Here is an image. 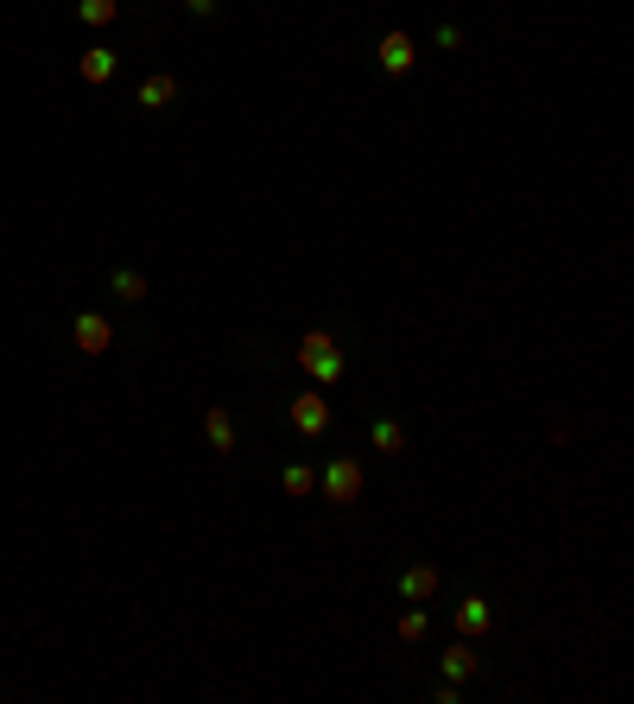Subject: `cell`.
Returning a JSON list of instances; mask_svg holds the SVG:
<instances>
[{
  "label": "cell",
  "instance_id": "1",
  "mask_svg": "<svg viewBox=\"0 0 634 704\" xmlns=\"http://www.w3.org/2000/svg\"><path fill=\"white\" fill-rule=\"evenodd\" d=\"M293 362H299L318 387H331V381H343V374H349V356H343V343H336L331 331H304L299 349H293Z\"/></svg>",
  "mask_w": 634,
  "mask_h": 704
},
{
  "label": "cell",
  "instance_id": "2",
  "mask_svg": "<svg viewBox=\"0 0 634 704\" xmlns=\"http://www.w3.org/2000/svg\"><path fill=\"white\" fill-rule=\"evenodd\" d=\"M362 482H369V464H362V457H331V464L318 470V489H324L331 508H356V502H362Z\"/></svg>",
  "mask_w": 634,
  "mask_h": 704
},
{
  "label": "cell",
  "instance_id": "3",
  "mask_svg": "<svg viewBox=\"0 0 634 704\" xmlns=\"http://www.w3.org/2000/svg\"><path fill=\"white\" fill-rule=\"evenodd\" d=\"M71 349H76V356H109V349H114V318H109V311H96V305H89V311H76V318H71Z\"/></svg>",
  "mask_w": 634,
  "mask_h": 704
},
{
  "label": "cell",
  "instance_id": "4",
  "mask_svg": "<svg viewBox=\"0 0 634 704\" xmlns=\"http://www.w3.org/2000/svg\"><path fill=\"white\" fill-rule=\"evenodd\" d=\"M286 407H293V432H304V439H324V432H331V419H336V412H331V394H324L318 381H311L304 394H293Z\"/></svg>",
  "mask_w": 634,
  "mask_h": 704
},
{
  "label": "cell",
  "instance_id": "5",
  "mask_svg": "<svg viewBox=\"0 0 634 704\" xmlns=\"http://www.w3.org/2000/svg\"><path fill=\"white\" fill-rule=\"evenodd\" d=\"M374 64L387 76H412L419 71V38L412 33H381L374 38Z\"/></svg>",
  "mask_w": 634,
  "mask_h": 704
},
{
  "label": "cell",
  "instance_id": "6",
  "mask_svg": "<svg viewBox=\"0 0 634 704\" xmlns=\"http://www.w3.org/2000/svg\"><path fill=\"white\" fill-rule=\"evenodd\" d=\"M394 591H400V603H432V596L445 591V571L438 565H400V578H394Z\"/></svg>",
  "mask_w": 634,
  "mask_h": 704
},
{
  "label": "cell",
  "instance_id": "7",
  "mask_svg": "<svg viewBox=\"0 0 634 704\" xmlns=\"http://www.w3.org/2000/svg\"><path fill=\"white\" fill-rule=\"evenodd\" d=\"M476 672H483V654H476V641H463V634H457L445 654H438V679H457V686H470Z\"/></svg>",
  "mask_w": 634,
  "mask_h": 704
},
{
  "label": "cell",
  "instance_id": "8",
  "mask_svg": "<svg viewBox=\"0 0 634 704\" xmlns=\"http://www.w3.org/2000/svg\"><path fill=\"white\" fill-rule=\"evenodd\" d=\"M450 629L463 634V641H483V634L495 629V603H488V596H463L457 616H450Z\"/></svg>",
  "mask_w": 634,
  "mask_h": 704
},
{
  "label": "cell",
  "instance_id": "9",
  "mask_svg": "<svg viewBox=\"0 0 634 704\" xmlns=\"http://www.w3.org/2000/svg\"><path fill=\"white\" fill-rule=\"evenodd\" d=\"M114 71H121V51H114V45H89V51L76 58V76H83L89 89H102V83H114Z\"/></svg>",
  "mask_w": 634,
  "mask_h": 704
},
{
  "label": "cell",
  "instance_id": "10",
  "mask_svg": "<svg viewBox=\"0 0 634 704\" xmlns=\"http://www.w3.org/2000/svg\"><path fill=\"white\" fill-rule=\"evenodd\" d=\"M102 293L109 298H121V305H147V273H140V267H109V273H102Z\"/></svg>",
  "mask_w": 634,
  "mask_h": 704
},
{
  "label": "cell",
  "instance_id": "11",
  "mask_svg": "<svg viewBox=\"0 0 634 704\" xmlns=\"http://www.w3.org/2000/svg\"><path fill=\"white\" fill-rule=\"evenodd\" d=\"M203 439H210V450H216V457H235V445H241V432H235V412H228V407H210V412H203Z\"/></svg>",
  "mask_w": 634,
  "mask_h": 704
},
{
  "label": "cell",
  "instance_id": "12",
  "mask_svg": "<svg viewBox=\"0 0 634 704\" xmlns=\"http://www.w3.org/2000/svg\"><path fill=\"white\" fill-rule=\"evenodd\" d=\"M369 445H374V457H400V450H407V425H400L394 412H374V419H369Z\"/></svg>",
  "mask_w": 634,
  "mask_h": 704
},
{
  "label": "cell",
  "instance_id": "13",
  "mask_svg": "<svg viewBox=\"0 0 634 704\" xmlns=\"http://www.w3.org/2000/svg\"><path fill=\"white\" fill-rule=\"evenodd\" d=\"M134 102H140V109H147V114H165V109H178V76H159V71H152L147 83L134 89Z\"/></svg>",
  "mask_w": 634,
  "mask_h": 704
},
{
  "label": "cell",
  "instance_id": "14",
  "mask_svg": "<svg viewBox=\"0 0 634 704\" xmlns=\"http://www.w3.org/2000/svg\"><path fill=\"white\" fill-rule=\"evenodd\" d=\"M279 495L311 502V495H318V464H286V470H279Z\"/></svg>",
  "mask_w": 634,
  "mask_h": 704
},
{
  "label": "cell",
  "instance_id": "15",
  "mask_svg": "<svg viewBox=\"0 0 634 704\" xmlns=\"http://www.w3.org/2000/svg\"><path fill=\"white\" fill-rule=\"evenodd\" d=\"M400 641H407V647H419V641H425V634H432V616H425V603H407V609H400Z\"/></svg>",
  "mask_w": 634,
  "mask_h": 704
},
{
  "label": "cell",
  "instance_id": "16",
  "mask_svg": "<svg viewBox=\"0 0 634 704\" xmlns=\"http://www.w3.org/2000/svg\"><path fill=\"white\" fill-rule=\"evenodd\" d=\"M76 20L83 26H114L121 20V0H76Z\"/></svg>",
  "mask_w": 634,
  "mask_h": 704
},
{
  "label": "cell",
  "instance_id": "17",
  "mask_svg": "<svg viewBox=\"0 0 634 704\" xmlns=\"http://www.w3.org/2000/svg\"><path fill=\"white\" fill-rule=\"evenodd\" d=\"M178 7H185L190 20H203V26H210V20L223 13V0H178Z\"/></svg>",
  "mask_w": 634,
  "mask_h": 704
},
{
  "label": "cell",
  "instance_id": "18",
  "mask_svg": "<svg viewBox=\"0 0 634 704\" xmlns=\"http://www.w3.org/2000/svg\"><path fill=\"white\" fill-rule=\"evenodd\" d=\"M432 45H438V51H457V45H463V26H450V20H445V26L432 33Z\"/></svg>",
  "mask_w": 634,
  "mask_h": 704
},
{
  "label": "cell",
  "instance_id": "19",
  "mask_svg": "<svg viewBox=\"0 0 634 704\" xmlns=\"http://www.w3.org/2000/svg\"><path fill=\"white\" fill-rule=\"evenodd\" d=\"M432 699H438V704H457V699H463V686H457V679H438V686H432Z\"/></svg>",
  "mask_w": 634,
  "mask_h": 704
}]
</instances>
